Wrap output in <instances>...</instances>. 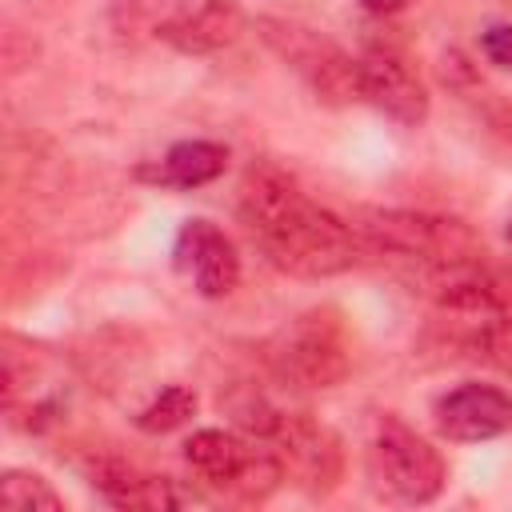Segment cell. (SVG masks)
<instances>
[{"label": "cell", "mask_w": 512, "mask_h": 512, "mask_svg": "<svg viewBox=\"0 0 512 512\" xmlns=\"http://www.w3.org/2000/svg\"><path fill=\"white\" fill-rule=\"evenodd\" d=\"M240 224L264 260L300 280L340 276L360 260L364 240L336 212L320 208L292 176L272 164L248 168L240 184Z\"/></svg>", "instance_id": "obj_1"}, {"label": "cell", "mask_w": 512, "mask_h": 512, "mask_svg": "<svg viewBox=\"0 0 512 512\" xmlns=\"http://www.w3.org/2000/svg\"><path fill=\"white\" fill-rule=\"evenodd\" d=\"M348 224L364 240V248L420 260L428 272L484 260V240L460 216L412 212V208H356Z\"/></svg>", "instance_id": "obj_2"}, {"label": "cell", "mask_w": 512, "mask_h": 512, "mask_svg": "<svg viewBox=\"0 0 512 512\" xmlns=\"http://www.w3.org/2000/svg\"><path fill=\"white\" fill-rule=\"evenodd\" d=\"M368 484L376 496L392 504H432L448 484V464L440 448H432L420 432L384 416L364 452Z\"/></svg>", "instance_id": "obj_3"}, {"label": "cell", "mask_w": 512, "mask_h": 512, "mask_svg": "<svg viewBox=\"0 0 512 512\" xmlns=\"http://www.w3.org/2000/svg\"><path fill=\"white\" fill-rule=\"evenodd\" d=\"M184 460L200 476V484L240 504L268 500L284 480V464L272 448H256L248 436L220 432V428L192 432L184 440Z\"/></svg>", "instance_id": "obj_4"}, {"label": "cell", "mask_w": 512, "mask_h": 512, "mask_svg": "<svg viewBox=\"0 0 512 512\" xmlns=\"http://www.w3.org/2000/svg\"><path fill=\"white\" fill-rule=\"evenodd\" d=\"M256 36L312 88L316 100L324 104L360 100V60H352L336 40L284 16H256Z\"/></svg>", "instance_id": "obj_5"}, {"label": "cell", "mask_w": 512, "mask_h": 512, "mask_svg": "<svg viewBox=\"0 0 512 512\" xmlns=\"http://www.w3.org/2000/svg\"><path fill=\"white\" fill-rule=\"evenodd\" d=\"M268 360L276 376L296 388H336L352 368L348 336L332 308H312L288 320L272 336Z\"/></svg>", "instance_id": "obj_6"}, {"label": "cell", "mask_w": 512, "mask_h": 512, "mask_svg": "<svg viewBox=\"0 0 512 512\" xmlns=\"http://www.w3.org/2000/svg\"><path fill=\"white\" fill-rule=\"evenodd\" d=\"M268 444L284 464V480H296L304 492H328L340 480L344 452H340V440L332 428L288 412Z\"/></svg>", "instance_id": "obj_7"}, {"label": "cell", "mask_w": 512, "mask_h": 512, "mask_svg": "<svg viewBox=\"0 0 512 512\" xmlns=\"http://www.w3.org/2000/svg\"><path fill=\"white\" fill-rule=\"evenodd\" d=\"M360 100L384 112L388 120L416 128L428 120V88L408 68V60L384 44H372L360 56Z\"/></svg>", "instance_id": "obj_8"}, {"label": "cell", "mask_w": 512, "mask_h": 512, "mask_svg": "<svg viewBox=\"0 0 512 512\" xmlns=\"http://www.w3.org/2000/svg\"><path fill=\"white\" fill-rule=\"evenodd\" d=\"M172 264L192 280V288L204 300H220L240 284V256L232 240L204 216H192L180 224L172 244Z\"/></svg>", "instance_id": "obj_9"}, {"label": "cell", "mask_w": 512, "mask_h": 512, "mask_svg": "<svg viewBox=\"0 0 512 512\" xmlns=\"http://www.w3.org/2000/svg\"><path fill=\"white\" fill-rule=\"evenodd\" d=\"M436 432L456 444L504 436L512 428V396L492 384H460L436 400Z\"/></svg>", "instance_id": "obj_10"}, {"label": "cell", "mask_w": 512, "mask_h": 512, "mask_svg": "<svg viewBox=\"0 0 512 512\" xmlns=\"http://www.w3.org/2000/svg\"><path fill=\"white\" fill-rule=\"evenodd\" d=\"M88 484L116 508H148V512H164V508H180L188 500H196L192 492H180L172 476H156L144 472L140 464L124 460V456H96L88 464Z\"/></svg>", "instance_id": "obj_11"}, {"label": "cell", "mask_w": 512, "mask_h": 512, "mask_svg": "<svg viewBox=\"0 0 512 512\" xmlns=\"http://www.w3.org/2000/svg\"><path fill=\"white\" fill-rule=\"evenodd\" d=\"M240 28H244V12L236 8V0H204L196 8H184L160 32V40L184 56H208L228 48L240 36Z\"/></svg>", "instance_id": "obj_12"}, {"label": "cell", "mask_w": 512, "mask_h": 512, "mask_svg": "<svg viewBox=\"0 0 512 512\" xmlns=\"http://www.w3.org/2000/svg\"><path fill=\"white\" fill-rule=\"evenodd\" d=\"M228 168V148L216 140H180L172 144L160 160L136 168L140 180L160 184V188H200L212 184Z\"/></svg>", "instance_id": "obj_13"}, {"label": "cell", "mask_w": 512, "mask_h": 512, "mask_svg": "<svg viewBox=\"0 0 512 512\" xmlns=\"http://www.w3.org/2000/svg\"><path fill=\"white\" fill-rule=\"evenodd\" d=\"M220 408L232 416V424L244 432V436H252V440H272V432L284 424V408H276L256 384H236L232 392H224L220 396Z\"/></svg>", "instance_id": "obj_14"}, {"label": "cell", "mask_w": 512, "mask_h": 512, "mask_svg": "<svg viewBox=\"0 0 512 512\" xmlns=\"http://www.w3.org/2000/svg\"><path fill=\"white\" fill-rule=\"evenodd\" d=\"M196 416V392L184 388V384H168L160 388L140 412H136V428L148 432V436H164L180 424H188Z\"/></svg>", "instance_id": "obj_15"}, {"label": "cell", "mask_w": 512, "mask_h": 512, "mask_svg": "<svg viewBox=\"0 0 512 512\" xmlns=\"http://www.w3.org/2000/svg\"><path fill=\"white\" fill-rule=\"evenodd\" d=\"M0 500L20 512H60L64 508V496L40 472H24V468H8L0 476Z\"/></svg>", "instance_id": "obj_16"}, {"label": "cell", "mask_w": 512, "mask_h": 512, "mask_svg": "<svg viewBox=\"0 0 512 512\" xmlns=\"http://www.w3.org/2000/svg\"><path fill=\"white\" fill-rule=\"evenodd\" d=\"M184 12V0H112V24L128 32H152L160 36L176 16Z\"/></svg>", "instance_id": "obj_17"}, {"label": "cell", "mask_w": 512, "mask_h": 512, "mask_svg": "<svg viewBox=\"0 0 512 512\" xmlns=\"http://www.w3.org/2000/svg\"><path fill=\"white\" fill-rule=\"evenodd\" d=\"M472 352L492 364L496 372L512 376V312H500V316H484L480 332L472 336Z\"/></svg>", "instance_id": "obj_18"}, {"label": "cell", "mask_w": 512, "mask_h": 512, "mask_svg": "<svg viewBox=\"0 0 512 512\" xmlns=\"http://www.w3.org/2000/svg\"><path fill=\"white\" fill-rule=\"evenodd\" d=\"M480 52L488 64L512 72V24H488L480 32Z\"/></svg>", "instance_id": "obj_19"}, {"label": "cell", "mask_w": 512, "mask_h": 512, "mask_svg": "<svg viewBox=\"0 0 512 512\" xmlns=\"http://www.w3.org/2000/svg\"><path fill=\"white\" fill-rule=\"evenodd\" d=\"M364 4V12H372V16H396V12H404L408 4H416V0H360Z\"/></svg>", "instance_id": "obj_20"}, {"label": "cell", "mask_w": 512, "mask_h": 512, "mask_svg": "<svg viewBox=\"0 0 512 512\" xmlns=\"http://www.w3.org/2000/svg\"><path fill=\"white\" fill-rule=\"evenodd\" d=\"M508 244H512V224H508Z\"/></svg>", "instance_id": "obj_21"}]
</instances>
